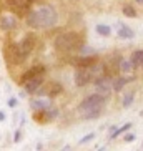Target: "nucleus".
Instances as JSON below:
<instances>
[{"label":"nucleus","mask_w":143,"mask_h":151,"mask_svg":"<svg viewBox=\"0 0 143 151\" xmlns=\"http://www.w3.org/2000/svg\"><path fill=\"white\" fill-rule=\"evenodd\" d=\"M57 20L58 15L55 12V9L50 7V5L38 7L27 15V25L30 28H50L57 23Z\"/></svg>","instance_id":"obj_1"},{"label":"nucleus","mask_w":143,"mask_h":151,"mask_svg":"<svg viewBox=\"0 0 143 151\" xmlns=\"http://www.w3.org/2000/svg\"><path fill=\"white\" fill-rule=\"evenodd\" d=\"M55 48L62 53H77L83 45V37L77 32H65L55 38Z\"/></svg>","instance_id":"obj_2"},{"label":"nucleus","mask_w":143,"mask_h":151,"mask_svg":"<svg viewBox=\"0 0 143 151\" xmlns=\"http://www.w3.org/2000/svg\"><path fill=\"white\" fill-rule=\"evenodd\" d=\"M4 57H5V62L10 63V65H20V63L27 60L28 55L22 50L20 42H10L4 48Z\"/></svg>","instance_id":"obj_3"},{"label":"nucleus","mask_w":143,"mask_h":151,"mask_svg":"<svg viewBox=\"0 0 143 151\" xmlns=\"http://www.w3.org/2000/svg\"><path fill=\"white\" fill-rule=\"evenodd\" d=\"M105 103H107V96L102 93H93V95H88L82 100V103L78 105V111L82 113H85L88 110H93V108H103L105 106Z\"/></svg>","instance_id":"obj_4"},{"label":"nucleus","mask_w":143,"mask_h":151,"mask_svg":"<svg viewBox=\"0 0 143 151\" xmlns=\"http://www.w3.org/2000/svg\"><path fill=\"white\" fill-rule=\"evenodd\" d=\"M95 90L98 91V93L102 95H110L112 91H115L113 90V76L112 75H103L100 76V78H97L95 80Z\"/></svg>","instance_id":"obj_5"},{"label":"nucleus","mask_w":143,"mask_h":151,"mask_svg":"<svg viewBox=\"0 0 143 151\" xmlns=\"http://www.w3.org/2000/svg\"><path fill=\"white\" fill-rule=\"evenodd\" d=\"M58 115H60V111H58L55 106H50V108H47V110L35 111V113H33V120H35L37 123H40V124H45V123H48V121L55 120Z\"/></svg>","instance_id":"obj_6"},{"label":"nucleus","mask_w":143,"mask_h":151,"mask_svg":"<svg viewBox=\"0 0 143 151\" xmlns=\"http://www.w3.org/2000/svg\"><path fill=\"white\" fill-rule=\"evenodd\" d=\"M62 90H63V86L58 83V81H52V83H48L47 86L43 85V86L38 90L37 95H47V96H50V98H55L62 93Z\"/></svg>","instance_id":"obj_7"},{"label":"nucleus","mask_w":143,"mask_h":151,"mask_svg":"<svg viewBox=\"0 0 143 151\" xmlns=\"http://www.w3.org/2000/svg\"><path fill=\"white\" fill-rule=\"evenodd\" d=\"M45 73H47V68L42 67V65H37V67H32L28 68L25 73H23L22 76H20V83H25V81L32 80V78H37V76H45Z\"/></svg>","instance_id":"obj_8"},{"label":"nucleus","mask_w":143,"mask_h":151,"mask_svg":"<svg viewBox=\"0 0 143 151\" xmlns=\"http://www.w3.org/2000/svg\"><path fill=\"white\" fill-rule=\"evenodd\" d=\"M42 86H43V76H37V78H32V80H28V81L23 83L25 91L30 93V95H37Z\"/></svg>","instance_id":"obj_9"},{"label":"nucleus","mask_w":143,"mask_h":151,"mask_svg":"<svg viewBox=\"0 0 143 151\" xmlns=\"http://www.w3.org/2000/svg\"><path fill=\"white\" fill-rule=\"evenodd\" d=\"M70 62L73 63L77 68L78 67H92V65L97 63V57H95V55H78L77 58H73Z\"/></svg>","instance_id":"obj_10"},{"label":"nucleus","mask_w":143,"mask_h":151,"mask_svg":"<svg viewBox=\"0 0 143 151\" xmlns=\"http://www.w3.org/2000/svg\"><path fill=\"white\" fill-rule=\"evenodd\" d=\"M17 27V18L10 14H4L0 17V30L4 32H10Z\"/></svg>","instance_id":"obj_11"},{"label":"nucleus","mask_w":143,"mask_h":151,"mask_svg":"<svg viewBox=\"0 0 143 151\" xmlns=\"http://www.w3.org/2000/svg\"><path fill=\"white\" fill-rule=\"evenodd\" d=\"M20 45H22L23 52L27 55H30L32 52H33V48H35V45H37V37L33 35V33H27V35L20 40Z\"/></svg>","instance_id":"obj_12"},{"label":"nucleus","mask_w":143,"mask_h":151,"mask_svg":"<svg viewBox=\"0 0 143 151\" xmlns=\"http://www.w3.org/2000/svg\"><path fill=\"white\" fill-rule=\"evenodd\" d=\"M116 33H118V37H120V38H123V40H131V38L135 37V32L131 30L128 25H118Z\"/></svg>","instance_id":"obj_13"},{"label":"nucleus","mask_w":143,"mask_h":151,"mask_svg":"<svg viewBox=\"0 0 143 151\" xmlns=\"http://www.w3.org/2000/svg\"><path fill=\"white\" fill-rule=\"evenodd\" d=\"M133 80L131 76H118V78H113V90L115 91H120L130 83V81Z\"/></svg>","instance_id":"obj_14"},{"label":"nucleus","mask_w":143,"mask_h":151,"mask_svg":"<svg viewBox=\"0 0 143 151\" xmlns=\"http://www.w3.org/2000/svg\"><path fill=\"white\" fill-rule=\"evenodd\" d=\"M30 106H32V110L40 111V110H47V108H50L52 105H50V100L40 98V100H32V101H30Z\"/></svg>","instance_id":"obj_15"},{"label":"nucleus","mask_w":143,"mask_h":151,"mask_svg":"<svg viewBox=\"0 0 143 151\" xmlns=\"http://www.w3.org/2000/svg\"><path fill=\"white\" fill-rule=\"evenodd\" d=\"M133 68H136V67H135V63L131 62V58H130V60L121 58V60H120V71H121V73H131Z\"/></svg>","instance_id":"obj_16"},{"label":"nucleus","mask_w":143,"mask_h":151,"mask_svg":"<svg viewBox=\"0 0 143 151\" xmlns=\"http://www.w3.org/2000/svg\"><path fill=\"white\" fill-rule=\"evenodd\" d=\"M95 30H97V33L102 37H110L112 35V27L110 25H105V23H98L97 27H95Z\"/></svg>","instance_id":"obj_17"},{"label":"nucleus","mask_w":143,"mask_h":151,"mask_svg":"<svg viewBox=\"0 0 143 151\" xmlns=\"http://www.w3.org/2000/svg\"><path fill=\"white\" fill-rule=\"evenodd\" d=\"M131 62L135 63V67H143V50H136L131 53Z\"/></svg>","instance_id":"obj_18"},{"label":"nucleus","mask_w":143,"mask_h":151,"mask_svg":"<svg viewBox=\"0 0 143 151\" xmlns=\"http://www.w3.org/2000/svg\"><path fill=\"white\" fill-rule=\"evenodd\" d=\"M102 115V108H93V110H88L85 113H82V116L85 118V120H95V118H98Z\"/></svg>","instance_id":"obj_19"},{"label":"nucleus","mask_w":143,"mask_h":151,"mask_svg":"<svg viewBox=\"0 0 143 151\" xmlns=\"http://www.w3.org/2000/svg\"><path fill=\"white\" fill-rule=\"evenodd\" d=\"M130 128H131V123H126L125 126H120V128H115V129H113V133L110 134V139H115V138H118L121 133H126V131H128Z\"/></svg>","instance_id":"obj_20"},{"label":"nucleus","mask_w":143,"mask_h":151,"mask_svg":"<svg viewBox=\"0 0 143 151\" xmlns=\"http://www.w3.org/2000/svg\"><path fill=\"white\" fill-rule=\"evenodd\" d=\"M135 90H130L128 93H125V96H123V101H121V105H123V108H128L131 103H133V100H135Z\"/></svg>","instance_id":"obj_21"},{"label":"nucleus","mask_w":143,"mask_h":151,"mask_svg":"<svg viewBox=\"0 0 143 151\" xmlns=\"http://www.w3.org/2000/svg\"><path fill=\"white\" fill-rule=\"evenodd\" d=\"M35 0H9L10 5H15V7H20V9H27L33 4Z\"/></svg>","instance_id":"obj_22"},{"label":"nucleus","mask_w":143,"mask_h":151,"mask_svg":"<svg viewBox=\"0 0 143 151\" xmlns=\"http://www.w3.org/2000/svg\"><path fill=\"white\" fill-rule=\"evenodd\" d=\"M121 12H123V15L128 17V18H135V17H136V10H135L131 5H123Z\"/></svg>","instance_id":"obj_23"},{"label":"nucleus","mask_w":143,"mask_h":151,"mask_svg":"<svg viewBox=\"0 0 143 151\" xmlns=\"http://www.w3.org/2000/svg\"><path fill=\"white\" fill-rule=\"evenodd\" d=\"M77 53H78V55H95V53H97V50L92 48V47H87V45L83 43V45L80 47V50L77 52Z\"/></svg>","instance_id":"obj_24"},{"label":"nucleus","mask_w":143,"mask_h":151,"mask_svg":"<svg viewBox=\"0 0 143 151\" xmlns=\"http://www.w3.org/2000/svg\"><path fill=\"white\" fill-rule=\"evenodd\" d=\"M93 138H95V133H93V131H92V133H88V134H85V136L82 138V139H80V141H78V143H80V145H85V143H88V141H92V139H93Z\"/></svg>","instance_id":"obj_25"},{"label":"nucleus","mask_w":143,"mask_h":151,"mask_svg":"<svg viewBox=\"0 0 143 151\" xmlns=\"http://www.w3.org/2000/svg\"><path fill=\"white\" fill-rule=\"evenodd\" d=\"M135 136H136L135 133H126V134H125V143H131V141H135Z\"/></svg>","instance_id":"obj_26"},{"label":"nucleus","mask_w":143,"mask_h":151,"mask_svg":"<svg viewBox=\"0 0 143 151\" xmlns=\"http://www.w3.org/2000/svg\"><path fill=\"white\" fill-rule=\"evenodd\" d=\"M20 139H22V131H20V129H17V131H15V134H14V141L15 143H20Z\"/></svg>","instance_id":"obj_27"},{"label":"nucleus","mask_w":143,"mask_h":151,"mask_svg":"<svg viewBox=\"0 0 143 151\" xmlns=\"http://www.w3.org/2000/svg\"><path fill=\"white\" fill-rule=\"evenodd\" d=\"M9 106H10V108H15V106H17V98H10V100H9Z\"/></svg>","instance_id":"obj_28"},{"label":"nucleus","mask_w":143,"mask_h":151,"mask_svg":"<svg viewBox=\"0 0 143 151\" xmlns=\"http://www.w3.org/2000/svg\"><path fill=\"white\" fill-rule=\"evenodd\" d=\"M4 120H5V113L0 110V121H4Z\"/></svg>","instance_id":"obj_29"},{"label":"nucleus","mask_w":143,"mask_h":151,"mask_svg":"<svg viewBox=\"0 0 143 151\" xmlns=\"http://www.w3.org/2000/svg\"><path fill=\"white\" fill-rule=\"evenodd\" d=\"M135 2H138L140 5H143V0H135Z\"/></svg>","instance_id":"obj_30"},{"label":"nucleus","mask_w":143,"mask_h":151,"mask_svg":"<svg viewBox=\"0 0 143 151\" xmlns=\"http://www.w3.org/2000/svg\"><path fill=\"white\" fill-rule=\"evenodd\" d=\"M142 68H143V67H142Z\"/></svg>","instance_id":"obj_31"}]
</instances>
